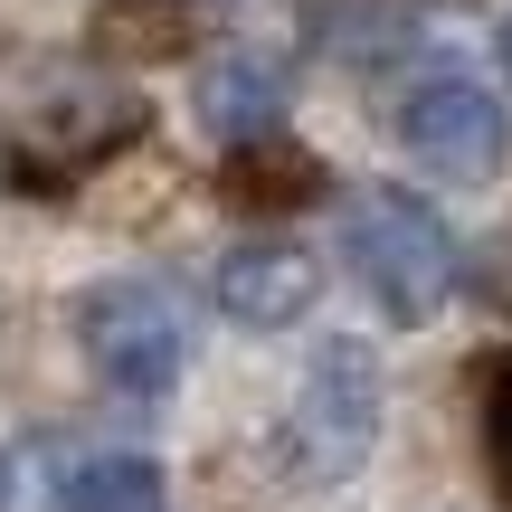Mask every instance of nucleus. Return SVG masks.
I'll return each instance as SVG.
<instances>
[{
  "instance_id": "f03ea898",
  "label": "nucleus",
  "mask_w": 512,
  "mask_h": 512,
  "mask_svg": "<svg viewBox=\"0 0 512 512\" xmlns=\"http://www.w3.org/2000/svg\"><path fill=\"white\" fill-rule=\"evenodd\" d=\"M380 446V361L361 342H323L294 380V408L275 427V456L294 484H351Z\"/></svg>"
},
{
  "instance_id": "6e6552de",
  "label": "nucleus",
  "mask_w": 512,
  "mask_h": 512,
  "mask_svg": "<svg viewBox=\"0 0 512 512\" xmlns=\"http://www.w3.org/2000/svg\"><path fill=\"white\" fill-rule=\"evenodd\" d=\"M484 456H494V484L512 494V361H503L494 399H484Z\"/></svg>"
},
{
  "instance_id": "423d86ee",
  "label": "nucleus",
  "mask_w": 512,
  "mask_h": 512,
  "mask_svg": "<svg viewBox=\"0 0 512 512\" xmlns=\"http://www.w3.org/2000/svg\"><path fill=\"white\" fill-rule=\"evenodd\" d=\"M200 124L219 133V143H275V124H285V67L275 57H219V67H200Z\"/></svg>"
},
{
  "instance_id": "f257e3e1",
  "label": "nucleus",
  "mask_w": 512,
  "mask_h": 512,
  "mask_svg": "<svg viewBox=\"0 0 512 512\" xmlns=\"http://www.w3.org/2000/svg\"><path fill=\"white\" fill-rule=\"evenodd\" d=\"M342 256H351L361 294L389 313V323H437L446 294H456V275H465L456 228H446L427 200H408V190H351Z\"/></svg>"
},
{
  "instance_id": "1a4fd4ad",
  "label": "nucleus",
  "mask_w": 512,
  "mask_h": 512,
  "mask_svg": "<svg viewBox=\"0 0 512 512\" xmlns=\"http://www.w3.org/2000/svg\"><path fill=\"white\" fill-rule=\"evenodd\" d=\"M503 67H512V29H503Z\"/></svg>"
},
{
  "instance_id": "0eeeda50",
  "label": "nucleus",
  "mask_w": 512,
  "mask_h": 512,
  "mask_svg": "<svg viewBox=\"0 0 512 512\" xmlns=\"http://www.w3.org/2000/svg\"><path fill=\"white\" fill-rule=\"evenodd\" d=\"M67 512H171L152 456H86L67 484Z\"/></svg>"
},
{
  "instance_id": "7ed1b4c3",
  "label": "nucleus",
  "mask_w": 512,
  "mask_h": 512,
  "mask_svg": "<svg viewBox=\"0 0 512 512\" xmlns=\"http://www.w3.org/2000/svg\"><path fill=\"white\" fill-rule=\"evenodd\" d=\"M76 332H86V361L105 370V389L124 399H171L190 370V304L152 275H105L76 304Z\"/></svg>"
},
{
  "instance_id": "20e7f679",
  "label": "nucleus",
  "mask_w": 512,
  "mask_h": 512,
  "mask_svg": "<svg viewBox=\"0 0 512 512\" xmlns=\"http://www.w3.org/2000/svg\"><path fill=\"white\" fill-rule=\"evenodd\" d=\"M389 124H399L408 162H427L437 181H465V190H484L512 162L503 95L484 86V76H465V67H418L399 86V114H389Z\"/></svg>"
},
{
  "instance_id": "39448f33",
  "label": "nucleus",
  "mask_w": 512,
  "mask_h": 512,
  "mask_svg": "<svg viewBox=\"0 0 512 512\" xmlns=\"http://www.w3.org/2000/svg\"><path fill=\"white\" fill-rule=\"evenodd\" d=\"M313 294H323V266H313L294 238H247L219 256V313L238 332H285L313 313Z\"/></svg>"
}]
</instances>
